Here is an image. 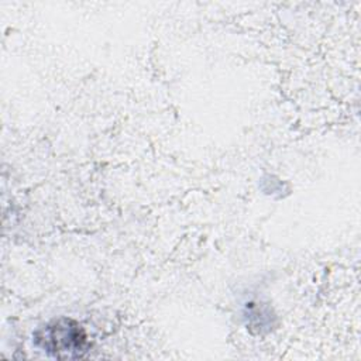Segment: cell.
I'll return each instance as SVG.
<instances>
[{"label": "cell", "instance_id": "6da1fadb", "mask_svg": "<svg viewBox=\"0 0 361 361\" xmlns=\"http://www.w3.org/2000/svg\"><path fill=\"white\" fill-rule=\"evenodd\" d=\"M35 344L58 360L82 358L89 348L85 330L72 319L61 317L37 330Z\"/></svg>", "mask_w": 361, "mask_h": 361}]
</instances>
